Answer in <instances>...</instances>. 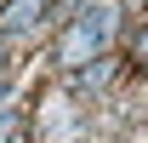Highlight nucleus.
<instances>
[{"mask_svg":"<svg viewBox=\"0 0 148 143\" xmlns=\"http://www.w3.org/2000/svg\"><path fill=\"white\" fill-rule=\"evenodd\" d=\"M108 35H114V6L103 0L97 12H86V17L74 23L69 35H63V46H57V57L63 63H91L103 46H108Z\"/></svg>","mask_w":148,"mask_h":143,"instance_id":"f257e3e1","label":"nucleus"},{"mask_svg":"<svg viewBox=\"0 0 148 143\" xmlns=\"http://www.w3.org/2000/svg\"><path fill=\"white\" fill-rule=\"evenodd\" d=\"M46 6H51V0H12V6L0 12V29H12V35H29V29L40 23V12H46Z\"/></svg>","mask_w":148,"mask_h":143,"instance_id":"f03ea898","label":"nucleus"},{"mask_svg":"<svg viewBox=\"0 0 148 143\" xmlns=\"http://www.w3.org/2000/svg\"><path fill=\"white\" fill-rule=\"evenodd\" d=\"M103 80H108V63L103 57H97V69H80V86H103Z\"/></svg>","mask_w":148,"mask_h":143,"instance_id":"7ed1b4c3","label":"nucleus"},{"mask_svg":"<svg viewBox=\"0 0 148 143\" xmlns=\"http://www.w3.org/2000/svg\"><path fill=\"white\" fill-rule=\"evenodd\" d=\"M137 63H148V29H137Z\"/></svg>","mask_w":148,"mask_h":143,"instance_id":"20e7f679","label":"nucleus"}]
</instances>
